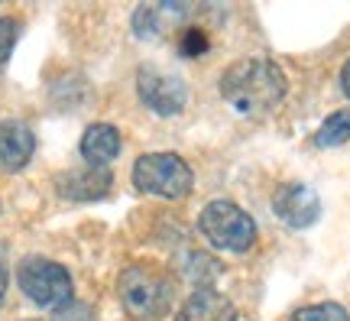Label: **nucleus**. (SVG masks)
I'll list each match as a JSON object with an SVG mask.
<instances>
[{
	"label": "nucleus",
	"instance_id": "4",
	"mask_svg": "<svg viewBox=\"0 0 350 321\" xmlns=\"http://www.w3.org/2000/svg\"><path fill=\"white\" fill-rule=\"evenodd\" d=\"M201 237L217 250L243 253L256 244V221L234 201H211L198 218Z\"/></svg>",
	"mask_w": 350,
	"mask_h": 321
},
{
	"label": "nucleus",
	"instance_id": "10",
	"mask_svg": "<svg viewBox=\"0 0 350 321\" xmlns=\"http://www.w3.org/2000/svg\"><path fill=\"white\" fill-rule=\"evenodd\" d=\"M120 146H124V140H120V130L113 124H91L81 136V156L91 169H107L117 156H120Z\"/></svg>",
	"mask_w": 350,
	"mask_h": 321
},
{
	"label": "nucleus",
	"instance_id": "6",
	"mask_svg": "<svg viewBox=\"0 0 350 321\" xmlns=\"http://www.w3.org/2000/svg\"><path fill=\"white\" fill-rule=\"evenodd\" d=\"M137 94L139 101L159 117L182 114L188 104V88L178 75H169L156 65H143L137 72Z\"/></svg>",
	"mask_w": 350,
	"mask_h": 321
},
{
	"label": "nucleus",
	"instance_id": "8",
	"mask_svg": "<svg viewBox=\"0 0 350 321\" xmlns=\"http://www.w3.org/2000/svg\"><path fill=\"white\" fill-rule=\"evenodd\" d=\"M36 153V136L23 120H0V169L20 172Z\"/></svg>",
	"mask_w": 350,
	"mask_h": 321
},
{
	"label": "nucleus",
	"instance_id": "2",
	"mask_svg": "<svg viewBox=\"0 0 350 321\" xmlns=\"http://www.w3.org/2000/svg\"><path fill=\"white\" fill-rule=\"evenodd\" d=\"M120 305L133 321H159L172 311L175 285L156 266H126L117 279Z\"/></svg>",
	"mask_w": 350,
	"mask_h": 321
},
{
	"label": "nucleus",
	"instance_id": "7",
	"mask_svg": "<svg viewBox=\"0 0 350 321\" xmlns=\"http://www.w3.org/2000/svg\"><path fill=\"white\" fill-rule=\"evenodd\" d=\"M273 211L279 221H286L288 227H312L318 221V214H321V201L314 195L308 185H301V182H286L282 188H275L273 195Z\"/></svg>",
	"mask_w": 350,
	"mask_h": 321
},
{
	"label": "nucleus",
	"instance_id": "3",
	"mask_svg": "<svg viewBox=\"0 0 350 321\" xmlns=\"http://www.w3.org/2000/svg\"><path fill=\"white\" fill-rule=\"evenodd\" d=\"M16 283L23 296L39 309H65L72 302V276L62 263L46 257H26L16 266Z\"/></svg>",
	"mask_w": 350,
	"mask_h": 321
},
{
	"label": "nucleus",
	"instance_id": "14",
	"mask_svg": "<svg viewBox=\"0 0 350 321\" xmlns=\"http://www.w3.org/2000/svg\"><path fill=\"white\" fill-rule=\"evenodd\" d=\"M292 321H350L344 305L338 302H321V305H305L292 315Z\"/></svg>",
	"mask_w": 350,
	"mask_h": 321
},
{
	"label": "nucleus",
	"instance_id": "12",
	"mask_svg": "<svg viewBox=\"0 0 350 321\" xmlns=\"http://www.w3.org/2000/svg\"><path fill=\"white\" fill-rule=\"evenodd\" d=\"M347 140H350V111L331 114L325 124L318 127V133H314V143H318V146H340V143H347Z\"/></svg>",
	"mask_w": 350,
	"mask_h": 321
},
{
	"label": "nucleus",
	"instance_id": "11",
	"mask_svg": "<svg viewBox=\"0 0 350 321\" xmlns=\"http://www.w3.org/2000/svg\"><path fill=\"white\" fill-rule=\"evenodd\" d=\"M178 321H237V309H234L230 298H224L221 292L204 285V289H195L182 302Z\"/></svg>",
	"mask_w": 350,
	"mask_h": 321
},
{
	"label": "nucleus",
	"instance_id": "5",
	"mask_svg": "<svg viewBox=\"0 0 350 321\" xmlns=\"http://www.w3.org/2000/svg\"><path fill=\"white\" fill-rule=\"evenodd\" d=\"M133 185L146 195H159V198H185L195 185V175L182 156L175 153H146L133 162Z\"/></svg>",
	"mask_w": 350,
	"mask_h": 321
},
{
	"label": "nucleus",
	"instance_id": "15",
	"mask_svg": "<svg viewBox=\"0 0 350 321\" xmlns=\"http://www.w3.org/2000/svg\"><path fill=\"white\" fill-rule=\"evenodd\" d=\"M20 36V20L16 16H0V65H7L13 46Z\"/></svg>",
	"mask_w": 350,
	"mask_h": 321
},
{
	"label": "nucleus",
	"instance_id": "9",
	"mask_svg": "<svg viewBox=\"0 0 350 321\" xmlns=\"http://www.w3.org/2000/svg\"><path fill=\"white\" fill-rule=\"evenodd\" d=\"M113 175L107 169H72V172H62L55 179V192L65 198V201H98L111 192Z\"/></svg>",
	"mask_w": 350,
	"mask_h": 321
},
{
	"label": "nucleus",
	"instance_id": "1",
	"mask_svg": "<svg viewBox=\"0 0 350 321\" xmlns=\"http://www.w3.org/2000/svg\"><path fill=\"white\" fill-rule=\"evenodd\" d=\"M221 98L240 114H266L279 107L288 91L286 72L269 59H240L221 75Z\"/></svg>",
	"mask_w": 350,
	"mask_h": 321
},
{
	"label": "nucleus",
	"instance_id": "13",
	"mask_svg": "<svg viewBox=\"0 0 350 321\" xmlns=\"http://www.w3.org/2000/svg\"><path fill=\"white\" fill-rule=\"evenodd\" d=\"M208 49H211V39H208V33L201 26H182V33H178V52L185 59L208 55Z\"/></svg>",
	"mask_w": 350,
	"mask_h": 321
},
{
	"label": "nucleus",
	"instance_id": "16",
	"mask_svg": "<svg viewBox=\"0 0 350 321\" xmlns=\"http://www.w3.org/2000/svg\"><path fill=\"white\" fill-rule=\"evenodd\" d=\"M55 318L59 321H94V315H91L88 305H75V302H68L65 309L55 311Z\"/></svg>",
	"mask_w": 350,
	"mask_h": 321
},
{
	"label": "nucleus",
	"instance_id": "18",
	"mask_svg": "<svg viewBox=\"0 0 350 321\" xmlns=\"http://www.w3.org/2000/svg\"><path fill=\"white\" fill-rule=\"evenodd\" d=\"M340 88H344V94L350 98V59L344 62V68H340Z\"/></svg>",
	"mask_w": 350,
	"mask_h": 321
},
{
	"label": "nucleus",
	"instance_id": "17",
	"mask_svg": "<svg viewBox=\"0 0 350 321\" xmlns=\"http://www.w3.org/2000/svg\"><path fill=\"white\" fill-rule=\"evenodd\" d=\"M7 285H10V247L0 244V305L7 298Z\"/></svg>",
	"mask_w": 350,
	"mask_h": 321
}]
</instances>
